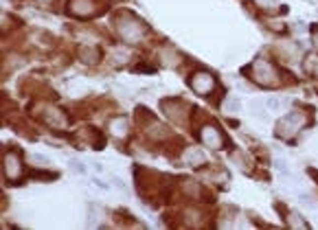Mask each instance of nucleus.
<instances>
[{"label": "nucleus", "mask_w": 318, "mask_h": 230, "mask_svg": "<svg viewBox=\"0 0 318 230\" xmlns=\"http://www.w3.org/2000/svg\"><path fill=\"white\" fill-rule=\"evenodd\" d=\"M116 31H119L121 40H125L130 44H136V42L143 40L145 24L141 20H136V18H132V16H121L119 20H116Z\"/></svg>", "instance_id": "f257e3e1"}, {"label": "nucleus", "mask_w": 318, "mask_h": 230, "mask_svg": "<svg viewBox=\"0 0 318 230\" xmlns=\"http://www.w3.org/2000/svg\"><path fill=\"white\" fill-rule=\"evenodd\" d=\"M250 77L254 84L259 86H277L279 84V72L268 60H254L250 66Z\"/></svg>", "instance_id": "f03ea898"}, {"label": "nucleus", "mask_w": 318, "mask_h": 230, "mask_svg": "<svg viewBox=\"0 0 318 230\" xmlns=\"http://www.w3.org/2000/svg\"><path fill=\"white\" fill-rule=\"evenodd\" d=\"M303 123H305L303 112H290V114H285V119H281L277 123V136H281V138H292L303 127Z\"/></svg>", "instance_id": "7ed1b4c3"}, {"label": "nucleus", "mask_w": 318, "mask_h": 230, "mask_svg": "<svg viewBox=\"0 0 318 230\" xmlns=\"http://www.w3.org/2000/svg\"><path fill=\"white\" fill-rule=\"evenodd\" d=\"M160 107H163L165 114H167L174 123H180V125L187 123L189 112H187V105H184L180 99H165L163 103H160Z\"/></svg>", "instance_id": "20e7f679"}, {"label": "nucleus", "mask_w": 318, "mask_h": 230, "mask_svg": "<svg viewBox=\"0 0 318 230\" xmlns=\"http://www.w3.org/2000/svg\"><path fill=\"white\" fill-rule=\"evenodd\" d=\"M200 140H202V145L211 147V149H222L224 143H226V138H224L222 130H219L217 125H204L202 130H200Z\"/></svg>", "instance_id": "39448f33"}, {"label": "nucleus", "mask_w": 318, "mask_h": 230, "mask_svg": "<svg viewBox=\"0 0 318 230\" xmlns=\"http://www.w3.org/2000/svg\"><path fill=\"white\" fill-rule=\"evenodd\" d=\"M189 86H191V90H193V92H198V95L207 97V95H211V92H213L215 79H213L211 72H195V75L191 77Z\"/></svg>", "instance_id": "423d86ee"}, {"label": "nucleus", "mask_w": 318, "mask_h": 230, "mask_svg": "<svg viewBox=\"0 0 318 230\" xmlns=\"http://www.w3.org/2000/svg\"><path fill=\"white\" fill-rule=\"evenodd\" d=\"M2 164H4V175L7 180H18L22 173V158L16 154V151H7L2 158Z\"/></svg>", "instance_id": "0eeeda50"}, {"label": "nucleus", "mask_w": 318, "mask_h": 230, "mask_svg": "<svg viewBox=\"0 0 318 230\" xmlns=\"http://www.w3.org/2000/svg\"><path fill=\"white\" fill-rule=\"evenodd\" d=\"M42 121H44V123H48L51 127H55V130H60V127H66V123H68L66 116H64V112L57 110V107H53V105H46V107H44Z\"/></svg>", "instance_id": "6e6552de"}, {"label": "nucleus", "mask_w": 318, "mask_h": 230, "mask_svg": "<svg viewBox=\"0 0 318 230\" xmlns=\"http://www.w3.org/2000/svg\"><path fill=\"white\" fill-rule=\"evenodd\" d=\"M68 11L77 18H90L95 13V2L92 0H68Z\"/></svg>", "instance_id": "1a4fd4ad"}, {"label": "nucleus", "mask_w": 318, "mask_h": 230, "mask_svg": "<svg viewBox=\"0 0 318 230\" xmlns=\"http://www.w3.org/2000/svg\"><path fill=\"white\" fill-rule=\"evenodd\" d=\"M204 151L198 149V147H189V149H184L182 154V163L189 164V167H200V164H204Z\"/></svg>", "instance_id": "9d476101"}, {"label": "nucleus", "mask_w": 318, "mask_h": 230, "mask_svg": "<svg viewBox=\"0 0 318 230\" xmlns=\"http://www.w3.org/2000/svg\"><path fill=\"white\" fill-rule=\"evenodd\" d=\"M107 127H110V134L116 136V138H125L127 130H130L125 116H114V119H110V125H107Z\"/></svg>", "instance_id": "9b49d317"}, {"label": "nucleus", "mask_w": 318, "mask_h": 230, "mask_svg": "<svg viewBox=\"0 0 318 230\" xmlns=\"http://www.w3.org/2000/svg\"><path fill=\"white\" fill-rule=\"evenodd\" d=\"M277 51L281 53L285 60H290V62H296L298 57H301V48H298L294 42H281L277 46Z\"/></svg>", "instance_id": "f8f14e48"}, {"label": "nucleus", "mask_w": 318, "mask_h": 230, "mask_svg": "<svg viewBox=\"0 0 318 230\" xmlns=\"http://www.w3.org/2000/svg\"><path fill=\"white\" fill-rule=\"evenodd\" d=\"M160 62H163L167 68H176L180 64V55L174 51V48L167 46V48H163V51H160Z\"/></svg>", "instance_id": "ddd939ff"}, {"label": "nucleus", "mask_w": 318, "mask_h": 230, "mask_svg": "<svg viewBox=\"0 0 318 230\" xmlns=\"http://www.w3.org/2000/svg\"><path fill=\"white\" fill-rule=\"evenodd\" d=\"M79 60L84 64H97L99 62V51L95 46H79Z\"/></svg>", "instance_id": "4468645a"}, {"label": "nucleus", "mask_w": 318, "mask_h": 230, "mask_svg": "<svg viewBox=\"0 0 318 230\" xmlns=\"http://www.w3.org/2000/svg\"><path fill=\"white\" fill-rule=\"evenodd\" d=\"M145 134H147L149 138H154V140H160V138H165V136H167V130H165L158 121L151 119V125L145 127Z\"/></svg>", "instance_id": "2eb2a0df"}, {"label": "nucleus", "mask_w": 318, "mask_h": 230, "mask_svg": "<svg viewBox=\"0 0 318 230\" xmlns=\"http://www.w3.org/2000/svg\"><path fill=\"white\" fill-rule=\"evenodd\" d=\"M110 60H112V64H116V66L127 64V60H130V51H127V46H116L114 51H112Z\"/></svg>", "instance_id": "dca6fc26"}, {"label": "nucleus", "mask_w": 318, "mask_h": 230, "mask_svg": "<svg viewBox=\"0 0 318 230\" xmlns=\"http://www.w3.org/2000/svg\"><path fill=\"white\" fill-rule=\"evenodd\" d=\"M303 70H305L307 75L318 77V55H307L305 62H303Z\"/></svg>", "instance_id": "f3484780"}, {"label": "nucleus", "mask_w": 318, "mask_h": 230, "mask_svg": "<svg viewBox=\"0 0 318 230\" xmlns=\"http://www.w3.org/2000/svg\"><path fill=\"white\" fill-rule=\"evenodd\" d=\"M231 160L242 171H250V160H248V156L242 154V151H235V154H231Z\"/></svg>", "instance_id": "a211bd4d"}, {"label": "nucleus", "mask_w": 318, "mask_h": 230, "mask_svg": "<svg viewBox=\"0 0 318 230\" xmlns=\"http://www.w3.org/2000/svg\"><path fill=\"white\" fill-rule=\"evenodd\" d=\"M182 191L189 195V197H195V199L200 197V187H198V182H195V180H184V182H182Z\"/></svg>", "instance_id": "6ab92c4d"}, {"label": "nucleus", "mask_w": 318, "mask_h": 230, "mask_svg": "<svg viewBox=\"0 0 318 230\" xmlns=\"http://www.w3.org/2000/svg\"><path fill=\"white\" fill-rule=\"evenodd\" d=\"M250 110H252V114L257 116V119H266V110H268V105L263 103V101L254 99L252 103H250Z\"/></svg>", "instance_id": "aec40b11"}, {"label": "nucleus", "mask_w": 318, "mask_h": 230, "mask_svg": "<svg viewBox=\"0 0 318 230\" xmlns=\"http://www.w3.org/2000/svg\"><path fill=\"white\" fill-rule=\"evenodd\" d=\"M184 226H200V213L198 210H184Z\"/></svg>", "instance_id": "412c9836"}, {"label": "nucleus", "mask_w": 318, "mask_h": 230, "mask_svg": "<svg viewBox=\"0 0 318 230\" xmlns=\"http://www.w3.org/2000/svg\"><path fill=\"white\" fill-rule=\"evenodd\" d=\"M287 226L290 228H307V222L298 213H290L287 215Z\"/></svg>", "instance_id": "4be33fe9"}, {"label": "nucleus", "mask_w": 318, "mask_h": 230, "mask_svg": "<svg viewBox=\"0 0 318 230\" xmlns=\"http://www.w3.org/2000/svg\"><path fill=\"white\" fill-rule=\"evenodd\" d=\"M242 110V103H239V99H226V103H224V112L226 114H235V112H239Z\"/></svg>", "instance_id": "5701e85b"}, {"label": "nucleus", "mask_w": 318, "mask_h": 230, "mask_svg": "<svg viewBox=\"0 0 318 230\" xmlns=\"http://www.w3.org/2000/svg\"><path fill=\"white\" fill-rule=\"evenodd\" d=\"M298 202H301L305 208H316L314 197H312V195H307V193H301V195H298Z\"/></svg>", "instance_id": "b1692460"}, {"label": "nucleus", "mask_w": 318, "mask_h": 230, "mask_svg": "<svg viewBox=\"0 0 318 230\" xmlns=\"http://www.w3.org/2000/svg\"><path fill=\"white\" fill-rule=\"evenodd\" d=\"M266 105H268V110H272V112H279L283 107V101L279 99V97H270V99L266 101Z\"/></svg>", "instance_id": "393cba45"}, {"label": "nucleus", "mask_w": 318, "mask_h": 230, "mask_svg": "<svg viewBox=\"0 0 318 230\" xmlns=\"http://www.w3.org/2000/svg\"><path fill=\"white\" fill-rule=\"evenodd\" d=\"M71 171L72 173H77V175H84L86 173V167H84V163H79V160H71Z\"/></svg>", "instance_id": "a878e982"}, {"label": "nucleus", "mask_w": 318, "mask_h": 230, "mask_svg": "<svg viewBox=\"0 0 318 230\" xmlns=\"http://www.w3.org/2000/svg\"><path fill=\"white\" fill-rule=\"evenodd\" d=\"M275 167H277L279 173H285V175H290V164H287L285 160H277V163H275Z\"/></svg>", "instance_id": "bb28decb"}, {"label": "nucleus", "mask_w": 318, "mask_h": 230, "mask_svg": "<svg viewBox=\"0 0 318 230\" xmlns=\"http://www.w3.org/2000/svg\"><path fill=\"white\" fill-rule=\"evenodd\" d=\"M112 184H114V189H119L121 191V193H125V182H123V180H121V178H112Z\"/></svg>", "instance_id": "cd10ccee"}, {"label": "nucleus", "mask_w": 318, "mask_h": 230, "mask_svg": "<svg viewBox=\"0 0 318 230\" xmlns=\"http://www.w3.org/2000/svg\"><path fill=\"white\" fill-rule=\"evenodd\" d=\"M33 163H37V164H48V158H46V156H42V154H33Z\"/></svg>", "instance_id": "c85d7f7f"}, {"label": "nucleus", "mask_w": 318, "mask_h": 230, "mask_svg": "<svg viewBox=\"0 0 318 230\" xmlns=\"http://www.w3.org/2000/svg\"><path fill=\"white\" fill-rule=\"evenodd\" d=\"M92 182H95V187H99L101 191H106V189H107V184L104 182V180H99V178H95V180H92Z\"/></svg>", "instance_id": "c756f323"}, {"label": "nucleus", "mask_w": 318, "mask_h": 230, "mask_svg": "<svg viewBox=\"0 0 318 230\" xmlns=\"http://www.w3.org/2000/svg\"><path fill=\"white\" fill-rule=\"evenodd\" d=\"M92 169H95L97 173H104V164H101V163H95V164H92Z\"/></svg>", "instance_id": "7c9ffc66"}, {"label": "nucleus", "mask_w": 318, "mask_h": 230, "mask_svg": "<svg viewBox=\"0 0 318 230\" xmlns=\"http://www.w3.org/2000/svg\"><path fill=\"white\" fill-rule=\"evenodd\" d=\"M312 40H314V46L318 48V31H314V37H312Z\"/></svg>", "instance_id": "2f4dec72"}, {"label": "nucleus", "mask_w": 318, "mask_h": 230, "mask_svg": "<svg viewBox=\"0 0 318 230\" xmlns=\"http://www.w3.org/2000/svg\"><path fill=\"white\" fill-rule=\"evenodd\" d=\"M37 2H48V0H37Z\"/></svg>", "instance_id": "473e14b6"}]
</instances>
